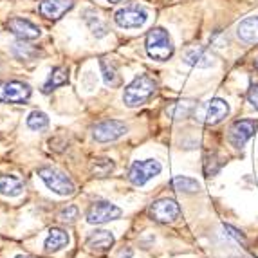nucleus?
<instances>
[{"label": "nucleus", "mask_w": 258, "mask_h": 258, "mask_svg": "<svg viewBox=\"0 0 258 258\" xmlns=\"http://www.w3.org/2000/svg\"><path fill=\"white\" fill-rule=\"evenodd\" d=\"M254 130H256V121L253 119H240V121H235L229 128V143H231L235 148H242L245 143L249 141L253 138Z\"/></svg>", "instance_id": "9b49d317"}, {"label": "nucleus", "mask_w": 258, "mask_h": 258, "mask_svg": "<svg viewBox=\"0 0 258 258\" xmlns=\"http://www.w3.org/2000/svg\"><path fill=\"white\" fill-rule=\"evenodd\" d=\"M24 191V181L17 175H0V194L6 197H18Z\"/></svg>", "instance_id": "a211bd4d"}, {"label": "nucleus", "mask_w": 258, "mask_h": 258, "mask_svg": "<svg viewBox=\"0 0 258 258\" xmlns=\"http://www.w3.org/2000/svg\"><path fill=\"white\" fill-rule=\"evenodd\" d=\"M27 126L31 130H35V132H40V130H45L49 126V117L40 110H33L27 116Z\"/></svg>", "instance_id": "b1692460"}, {"label": "nucleus", "mask_w": 258, "mask_h": 258, "mask_svg": "<svg viewBox=\"0 0 258 258\" xmlns=\"http://www.w3.org/2000/svg\"><path fill=\"white\" fill-rule=\"evenodd\" d=\"M170 186H172L175 191H184V194H195L201 189V184H199L195 179L191 177H184V175H177L170 181Z\"/></svg>", "instance_id": "4be33fe9"}, {"label": "nucleus", "mask_w": 258, "mask_h": 258, "mask_svg": "<svg viewBox=\"0 0 258 258\" xmlns=\"http://www.w3.org/2000/svg\"><path fill=\"white\" fill-rule=\"evenodd\" d=\"M78 215H80V210H78L76 206H73V204H69V206H65L63 210L60 211V220L73 224L74 220L78 219Z\"/></svg>", "instance_id": "a878e982"}, {"label": "nucleus", "mask_w": 258, "mask_h": 258, "mask_svg": "<svg viewBox=\"0 0 258 258\" xmlns=\"http://www.w3.org/2000/svg\"><path fill=\"white\" fill-rule=\"evenodd\" d=\"M31 87L24 82H0V103H26Z\"/></svg>", "instance_id": "1a4fd4ad"}, {"label": "nucleus", "mask_w": 258, "mask_h": 258, "mask_svg": "<svg viewBox=\"0 0 258 258\" xmlns=\"http://www.w3.org/2000/svg\"><path fill=\"white\" fill-rule=\"evenodd\" d=\"M107 2H110V4H117V2H121V0H107Z\"/></svg>", "instance_id": "7c9ffc66"}, {"label": "nucleus", "mask_w": 258, "mask_h": 258, "mask_svg": "<svg viewBox=\"0 0 258 258\" xmlns=\"http://www.w3.org/2000/svg\"><path fill=\"white\" fill-rule=\"evenodd\" d=\"M8 29L20 40H36L42 35L40 27L35 26L33 22L26 20V18H11L8 22Z\"/></svg>", "instance_id": "f8f14e48"}, {"label": "nucleus", "mask_w": 258, "mask_h": 258, "mask_svg": "<svg viewBox=\"0 0 258 258\" xmlns=\"http://www.w3.org/2000/svg\"><path fill=\"white\" fill-rule=\"evenodd\" d=\"M224 231H226V235H228V237L235 238L238 244H245L244 235H242V231H238L237 228H233V226H229V224H224Z\"/></svg>", "instance_id": "bb28decb"}, {"label": "nucleus", "mask_w": 258, "mask_h": 258, "mask_svg": "<svg viewBox=\"0 0 258 258\" xmlns=\"http://www.w3.org/2000/svg\"><path fill=\"white\" fill-rule=\"evenodd\" d=\"M99 65H101V71H103L105 83L110 87L119 85V74H117V71H116V65L112 63V61H108V58H101Z\"/></svg>", "instance_id": "5701e85b"}, {"label": "nucleus", "mask_w": 258, "mask_h": 258, "mask_svg": "<svg viewBox=\"0 0 258 258\" xmlns=\"http://www.w3.org/2000/svg\"><path fill=\"white\" fill-rule=\"evenodd\" d=\"M256 67H258V60H256Z\"/></svg>", "instance_id": "2f4dec72"}, {"label": "nucleus", "mask_w": 258, "mask_h": 258, "mask_svg": "<svg viewBox=\"0 0 258 258\" xmlns=\"http://www.w3.org/2000/svg\"><path fill=\"white\" fill-rule=\"evenodd\" d=\"M112 245H114V235L107 229H96L94 233H91L87 237V247L92 251H98V253L108 251Z\"/></svg>", "instance_id": "2eb2a0df"}, {"label": "nucleus", "mask_w": 258, "mask_h": 258, "mask_svg": "<svg viewBox=\"0 0 258 258\" xmlns=\"http://www.w3.org/2000/svg\"><path fill=\"white\" fill-rule=\"evenodd\" d=\"M69 233L63 231V229L60 228H52L51 231H49L47 238H45V251L47 253H56V251L63 249V247H67L69 245Z\"/></svg>", "instance_id": "f3484780"}, {"label": "nucleus", "mask_w": 258, "mask_h": 258, "mask_svg": "<svg viewBox=\"0 0 258 258\" xmlns=\"http://www.w3.org/2000/svg\"><path fill=\"white\" fill-rule=\"evenodd\" d=\"M161 170H163V166L155 159L134 161L128 170V181L136 186H145L150 179L159 175Z\"/></svg>", "instance_id": "423d86ee"}, {"label": "nucleus", "mask_w": 258, "mask_h": 258, "mask_svg": "<svg viewBox=\"0 0 258 258\" xmlns=\"http://www.w3.org/2000/svg\"><path fill=\"white\" fill-rule=\"evenodd\" d=\"M155 91H157V82L154 78L148 74H139L138 78H134L130 85H126L125 92H123V103L130 108L141 107L154 96Z\"/></svg>", "instance_id": "f257e3e1"}, {"label": "nucleus", "mask_w": 258, "mask_h": 258, "mask_svg": "<svg viewBox=\"0 0 258 258\" xmlns=\"http://www.w3.org/2000/svg\"><path fill=\"white\" fill-rule=\"evenodd\" d=\"M73 6H74L73 0H42L38 11L42 17L49 18V20H58L69 9H73Z\"/></svg>", "instance_id": "ddd939ff"}, {"label": "nucleus", "mask_w": 258, "mask_h": 258, "mask_svg": "<svg viewBox=\"0 0 258 258\" xmlns=\"http://www.w3.org/2000/svg\"><path fill=\"white\" fill-rule=\"evenodd\" d=\"M238 38L244 43H258V17H249L238 24Z\"/></svg>", "instance_id": "dca6fc26"}, {"label": "nucleus", "mask_w": 258, "mask_h": 258, "mask_svg": "<svg viewBox=\"0 0 258 258\" xmlns=\"http://www.w3.org/2000/svg\"><path fill=\"white\" fill-rule=\"evenodd\" d=\"M67 82H69V71L65 69V67H54L51 71V74H49L47 82L43 83V94H49V92H52L58 87L65 85Z\"/></svg>", "instance_id": "6ab92c4d"}, {"label": "nucleus", "mask_w": 258, "mask_h": 258, "mask_svg": "<svg viewBox=\"0 0 258 258\" xmlns=\"http://www.w3.org/2000/svg\"><path fill=\"white\" fill-rule=\"evenodd\" d=\"M145 47L152 60L157 61H166L173 54V42L168 35V31H164L163 27H154L148 31Z\"/></svg>", "instance_id": "f03ea898"}, {"label": "nucleus", "mask_w": 258, "mask_h": 258, "mask_svg": "<svg viewBox=\"0 0 258 258\" xmlns=\"http://www.w3.org/2000/svg\"><path fill=\"white\" fill-rule=\"evenodd\" d=\"M247 101L251 103V107L258 110V85H253L247 92Z\"/></svg>", "instance_id": "cd10ccee"}, {"label": "nucleus", "mask_w": 258, "mask_h": 258, "mask_svg": "<svg viewBox=\"0 0 258 258\" xmlns=\"http://www.w3.org/2000/svg\"><path fill=\"white\" fill-rule=\"evenodd\" d=\"M92 173L98 177H107L114 172V161L108 159V157H99V159H94L91 166Z\"/></svg>", "instance_id": "393cba45"}, {"label": "nucleus", "mask_w": 258, "mask_h": 258, "mask_svg": "<svg viewBox=\"0 0 258 258\" xmlns=\"http://www.w3.org/2000/svg\"><path fill=\"white\" fill-rule=\"evenodd\" d=\"M126 134V125L117 119H105L92 128V138L98 143H110L123 138Z\"/></svg>", "instance_id": "6e6552de"}, {"label": "nucleus", "mask_w": 258, "mask_h": 258, "mask_svg": "<svg viewBox=\"0 0 258 258\" xmlns=\"http://www.w3.org/2000/svg\"><path fill=\"white\" fill-rule=\"evenodd\" d=\"M148 213H150V217L155 222L170 224L175 222L181 217V208H179V204L173 199H159V201H155L152 204Z\"/></svg>", "instance_id": "0eeeda50"}, {"label": "nucleus", "mask_w": 258, "mask_h": 258, "mask_svg": "<svg viewBox=\"0 0 258 258\" xmlns=\"http://www.w3.org/2000/svg\"><path fill=\"white\" fill-rule=\"evenodd\" d=\"M38 177L43 181V184L47 186L51 191H54L56 195L67 197V195L74 194V184L69 177L63 175L61 172L54 170V168H40Z\"/></svg>", "instance_id": "20e7f679"}, {"label": "nucleus", "mask_w": 258, "mask_h": 258, "mask_svg": "<svg viewBox=\"0 0 258 258\" xmlns=\"http://www.w3.org/2000/svg\"><path fill=\"white\" fill-rule=\"evenodd\" d=\"M17 258H36V256H29V254H18Z\"/></svg>", "instance_id": "c756f323"}, {"label": "nucleus", "mask_w": 258, "mask_h": 258, "mask_svg": "<svg viewBox=\"0 0 258 258\" xmlns=\"http://www.w3.org/2000/svg\"><path fill=\"white\" fill-rule=\"evenodd\" d=\"M194 108H195L194 101H175V103H172L166 108V114L170 116V119L179 121V119L188 117L189 114L194 112Z\"/></svg>", "instance_id": "aec40b11"}, {"label": "nucleus", "mask_w": 258, "mask_h": 258, "mask_svg": "<svg viewBox=\"0 0 258 258\" xmlns=\"http://www.w3.org/2000/svg\"><path fill=\"white\" fill-rule=\"evenodd\" d=\"M182 60H184V63L191 65V67H199V69H206V67L213 65V56L204 47H199V45L186 49L184 54H182Z\"/></svg>", "instance_id": "4468645a"}, {"label": "nucleus", "mask_w": 258, "mask_h": 258, "mask_svg": "<svg viewBox=\"0 0 258 258\" xmlns=\"http://www.w3.org/2000/svg\"><path fill=\"white\" fill-rule=\"evenodd\" d=\"M114 20L123 29H139L148 20V11L139 4H126L114 15Z\"/></svg>", "instance_id": "39448f33"}, {"label": "nucleus", "mask_w": 258, "mask_h": 258, "mask_svg": "<svg viewBox=\"0 0 258 258\" xmlns=\"http://www.w3.org/2000/svg\"><path fill=\"white\" fill-rule=\"evenodd\" d=\"M121 217V208L107 201H98L87 211V222L89 224H105L110 220H116Z\"/></svg>", "instance_id": "9d476101"}, {"label": "nucleus", "mask_w": 258, "mask_h": 258, "mask_svg": "<svg viewBox=\"0 0 258 258\" xmlns=\"http://www.w3.org/2000/svg\"><path fill=\"white\" fill-rule=\"evenodd\" d=\"M228 114H229L228 101H226V99L215 98V99H210L208 103L197 107V110H195V119L204 123V125H217V123H220Z\"/></svg>", "instance_id": "7ed1b4c3"}, {"label": "nucleus", "mask_w": 258, "mask_h": 258, "mask_svg": "<svg viewBox=\"0 0 258 258\" xmlns=\"http://www.w3.org/2000/svg\"><path fill=\"white\" fill-rule=\"evenodd\" d=\"M116 258H132V249H128V247H126V249H121Z\"/></svg>", "instance_id": "c85d7f7f"}, {"label": "nucleus", "mask_w": 258, "mask_h": 258, "mask_svg": "<svg viewBox=\"0 0 258 258\" xmlns=\"http://www.w3.org/2000/svg\"><path fill=\"white\" fill-rule=\"evenodd\" d=\"M83 15H85L87 26L91 27V31L94 33L96 38H103V36L108 33L107 24H105V22L98 17V13H96V11H92V9H87V11Z\"/></svg>", "instance_id": "412c9836"}]
</instances>
